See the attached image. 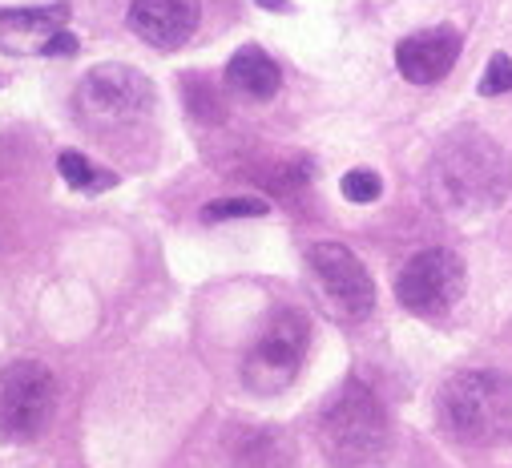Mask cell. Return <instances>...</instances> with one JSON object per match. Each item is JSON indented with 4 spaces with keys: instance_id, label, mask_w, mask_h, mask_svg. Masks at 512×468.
<instances>
[{
    "instance_id": "cell-1",
    "label": "cell",
    "mask_w": 512,
    "mask_h": 468,
    "mask_svg": "<svg viewBox=\"0 0 512 468\" xmlns=\"http://www.w3.org/2000/svg\"><path fill=\"white\" fill-rule=\"evenodd\" d=\"M428 190L444 210H476L504 198V158L480 134H460L440 146L428 170Z\"/></svg>"
},
{
    "instance_id": "cell-2",
    "label": "cell",
    "mask_w": 512,
    "mask_h": 468,
    "mask_svg": "<svg viewBox=\"0 0 512 468\" xmlns=\"http://www.w3.org/2000/svg\"><path fill=\"white\" fill-rule=\"evenodd\" d=\"M440 424L460 444L512 436V380L500 372H460L440 392Z\"/></svg>"
},
{
    "instance_id": "cell-3",
    "label": "cell",
    "mask_w": 512,
    "mask_h": 468,
    "mask_svg": "<svg viewBox=\"0 0 512 468\" xmlns=\"http://www.w3.org/2000/svg\"><path fill=\"white\" fill-rule=\"evenodd\" d=\"M307 339H311V323L299 307L275 311L259 331V339H254V347L246 351L242 384L259 396H279L283 388H291L307 356Z\"/></svg>"
},
{
    "instance_id": "cell-4",
    "label": "cell",
    "mask_w": 512,
    "mask_h": 468,
    "mask_svg": "<svg viewBox=\"0 0 512 468\" xmlns=\"http://www.w3.org/2000/svg\"><path fill=\"white\" fill-rule=\"evenodd\" d=\"M383 408L363 384H347L319 420V440L327 456L343 468H363L383 448Z\"/></svg>"
},
{
    "instance_id": "cell-5",
    "label": "cell",
    "mask_w": 512,
    "mask_h": 468,
    "mask_svg": "<svg viewBox=\"0 0 512 468\" xmlns=\"http://www.w3.org/2000/svg\"><path fill=\"white\" fill-rule=\"evenodd\" d=\"M57 412V380L37 360H17L0 372V436L37 440Z\"/></svg>"
},
{
    "instance_id": "cell-6",
    "label": "cell",
    "mask_w": 512,
    "mask_h": 468,
    "mask_svg": "<svg viewBox=\"0 0 512 468\" xmlns=\"http://www.w3.org/2000/svg\"><path fill=\"white\" fill-rule=\"evenodd\" d=\"M154 109V85L130 65H97L77 85V113L93 126H121Z\"/></svg>"
},
{
    "instance_id": "cell-7",
    "label": "cell",
    "mask_w": 512,
    "mask_h": 468,
    "mask_svg": "<svg viewBox=\"0 0 512 468\" xmlns=\"http://www.w3.org/2000/svg\"><path fill=\"white\" fill-rule=\"evenodd\" d=\"M464 263L456 251H444V247H432V251H420L412 255L400 275H396V299L412 311V315H448L460 295H464Z\"/></svg>"
},
{
    "instance_id": "cell-8",
    "label": "cell",
    "mask_w": 512,
    "mask_h": 468,
    "mask_svg": "<svg viewBox=\"0 0 512 468\" xmlns=\"http://www.w3.org/2000/svg\"><path fill=\"white\" fill-rule=\"evenodd\" d=\"M307 267L323 291V303L343 319H363L375 307V283L367 267L343 243H315L307 251Z\"/></svg>"
},
{
    "instance_id": "cell-9",
    "label": "cell",
    "mask_w": 512,
    "mask_h": 468,
    "mask_svg": "<svg viewBox=\"0 0 512 468\" xmlns=\"http://www.w3.org/2000/svg\"><path fill=\"white\" fill-rule=\"evenodd\" d=\"M464 49V37L452 25H436L424 33H412L396 45V65L404 73V81L412 85H436L452 73L456 57Z\"/></svg>"
},
{
    "instance_id": "cell-10",
    "label": "cell",
    "mask_w": 512,
    "mask_h": 468,
    "mask_svg": "<svg viewBox=\"0 0 512 468\" xmlns=\"http://www.w3.org/2000/svg\"><path fill=\"white\" fill-rule=\"evenodd\" d=\"M198 17L202 0H134L130 5V29L162 53L182 49L198 29Z\"/></svg>"
},
{
    "instance_id": "cell-11",
    "label": "cell",
    "mask_w": 512,
    "mask_h": 468,
    "mask_svg": "<svg viewBox=\"0 0 512 468\" xmlns=\"http://www.w3.org/2000/svg\"><path fill=\"white\" fill-rule=\"evenodd\" d=\"M69 9L49 5V9H5L0 13V41L9 49H41L61 33Z\"/></svg>"
},
{
    "instance_id": "cell-12",
    "label": "cell",
    "mask_w": 512,
    "mask_h": 468,
    "mask_svg": "<svg viewBox=\"0 0 512 468\" xmlns=\"http://www.w3.org/2000/svg\"><path fill=\"white\" fill-rule=\"evenodd\" d=\"M226 85H230L234 93L250 97V101H267V97L279 93L283 73H279V65L271 61V53H263L259 45H242V49L230 57V65H226Z\"/></svg>"
},
{
    "instance_id": "cell-13",
    "label": "cell",
    "mask_w": 512,
    "mask_h": 468,
    "mask_svg": "<svg viewBox=\"0 0 512 468\" xmlns=\"http://www.w3.org/2000/svg\"><path fill=\"white\" fill-rule=\"evenodd\" d=\"M57 170H61V178L73 186V190H105V186H113L117 178L113 174H97L93 170V162L85 158V154H77V150H65L61 158H57Z\"/></svg>"
},
{
    "instance_id": "cell-14",
    "label": "cell",
    "mask_w": 512,
    "mask_h": 468,
    "mask_svg": "<svg viewBox=\"0 0 512 468\" xmlns=\"http://www.w3.org/2000/svg\"><path fill=\"white\" fill-rule=\"evenodd\" d=\"M271 206L263 198H218L210 206H202V218L206 222H222V218H259L267 214Z\"/></svg>"
},
{
    "instance_id": "cell-15",
    "label": "cell",
    "mask_w": 512,
    "mask_h": 468,
    "mask_svg": "<svg viewBox=\"0 0 512 468\" xmlns=\"http://www.w3.org/2000/svg\"><path fill=\"white\" fill-rule=\"evenodd\" d=\"M339 190H343V198L347 202H375L379 198V190H383V182H379V174H371V170H347L343 174V182H339Z\"/></svg>"
},
{
    "instance_id": "cell-16",
    "label": "cell",
    "mask_w": 512,
    "mask_h": 468,
    "mask_svg": "<svg viewBox=\"0 0 512 468\" xmlns=\"http://www.w3.org/2000/svg\"><path fill=\"white\" fill-rule=\"evenodd\" d=\"M508 89H512V57L496 53V57L488 61L484 77H480V93H484V97H496V93H508Z\"/></svg>"
},
{
    "instance_id": "cell-17",
    "label": "cell",
    "mask_w": 512,
    "mask_h": 468,
    "mask_svg": "<svg viewBox=\"0 0 512 468\" xmlns=\"http://www.w3.org/2000/svg\"><path fill=\"white\" fill-rule=\"evenodd\" d=\"M45 53H49V57H73V53H77V37L61 29V33H57V37L45 45Z\"/></svg>"
},
{
    "instance_id": "cell-18",
    "label": "cell",
    "mask_w": 512,
    "mask_h": 468,
    "mask_svg": "<svg viewBox=\"0 0 512 468\" xmlns=\"http://www.w3.org/2000/svg\"><path fill=\"white\" fill-rule=\"evenodd\" d=\"M259 5H263V9H275V13H287V9H291L287 0H259Z\"/></svg>"
}]
</instances>
